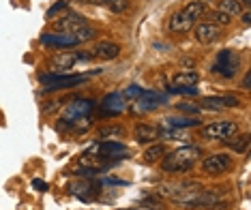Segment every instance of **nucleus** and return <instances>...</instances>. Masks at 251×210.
Masks as SVG:
<instances>
[{"label":"nucleus","mask_w":251,"mask_h":210,"mask_svg":"<svg viewBox=\"0 0 251 210\" xmlns=\"http://www.w3.org/2000/svg\"><path fill=\"white\" fill-rule=\"evenodd\" d=\"M123 210H157V208H148V206H135V208H123Z\"/></svg>","instance_id":"nucleus-36"},{"label":"nucleus","mask_w":251,"mask_h":210,"mask_svg":"<svg viewBox=\"0 0 251 210\" xmlns=\"http://www.w3.org/2000/svg\"><path fill=\"white\" fill-rule=\"evenodd\" d=\"M165 152H168V148H165L163 144H151L144 150V161L146 163H157V161H161V159L165 157Z\"/></svg>","instance_id":"nucleus-24"},{"label":"nucleus","mask_w":251,"mask_h":210,"mask_svg":"<svg viewBox=\"0 0 251 210\" xmlns=\"http://www.w3.org/2000/svg\"><path fill=\"white\" fill-rule=\"evenodd\" d=\"M217 7H219L217 11H221V13L230 15V18L243 13V4L238 2V0H219V2H217Z\"/></svg>","instance_id":"nucleus-25"},{"label":"nucleus","mask_w":251,"mask_h":210,"mask_svg":"<svg viewBox=\"0 0 251 210\" xmlns=\"http://www.w3.org/2000/svg\"><path fill=\"white\" fill-rule=\"evenodd\" d=\"M105 7L112 11V13H123V11L129 9V0H107Z\"/></svg>","instance_id":"nucleus-28"},{"label":"nucleus","mask_w":251,"mask_h":210,"mask_svg":"<svg viewBox=\"0 0 251 210\" xmlns=\"http://www.w3.org/2000/svg\"><path fill=\"white\" fill-rule=\"evenodd\" d=\"M193 37H196L198 43L210 45L221 37V28L217 24H210V22H202V24H196V28H193Z\"/></svg>","instance_id":"nucleus-9"},{"label":"nucleus","mask_w":251,"mask_h":210,"mask_svg":"<svg viewBox=\"0 0 251 210\" xmlns=\"http://www.w3.org/2000/svg\"><path fill=\"white\" fill-rule=\"evenodd\" d=\"M125 135V127L123 124H105V127H99V131H97V138L101 141L105 140H121Z\"/></svg>","instance_id":"nucleus-19"},{"label":"nucleus","mask_w":251,"mask_h":210,"mask_svg":"<svg viewBox=\"0 0 251 210\" xmlns=\"http://www.w3.org/2000/svg\"><path fill=\"white\" fill-rule=\"evenodd\" d=\"M165 103H168V93H157V90H144L138 99V105L142 107V112L155 110V107Z\"/></svg>","instance_id":"nucleus-12"},{"label":"nucleus","mask_w":251,"mask_h":210,"mask_svg":"<svg viewBox=\"0 0 251 210\" xmlns=\"http://www.w3.org/2000/svg\"><path fill=\"white\" fill-rule=\"evenodd\" d=\"M95 107V101L90 99H79V101H73L65 107V120H77V118H86Z\"/></svg>","instance_id":"nucleus-11"},{"label":"nucleus","mask_w":251,"mask_h":210,"mask_svg":"<svg viewBox=\"0 0 251 210\" xmlns=\"http://www.w3.org/2000/svg\"><path fill=\"white\" fill-rule=\"evenodd\" d=\"M75 58H77V62H88V60H93L95 56L90 52H75Z\"/></svg>","instance_id":"nucleus-34"},{"label":"nucleus","mask_w":251,"mask_h":210,"mask_svg":"<svg viewBox=\"0 0 251 210\" xmlns=\"http://www.w3.org/2000/svg\"><path fill=\"white\" fill-rule=\"evenodd\" d=\"M93 56H97L101 60H114L121 56V45L112 43V41H99L93 49Z\"/></svg>","instance_id":"nucleus-14"},{"label":"nucleus","mask_w":251,"mask_h":210,"mask_svg":"<svg viewBox=\"0 0 251 210\" xmlns=\"http://www.w3.org/2000/svg\"><path fill=\"white\" fill-rule=\"evenodd\" d=\"M144 93L138 84H131V86H127V90L125 93H121L123 94V99H140V94Z\"/></svg>","instance_id":"nucleus-31"},{"label":"nucleus","mask_w":251,"mask_h":210,"mask_svg":"<svg viewBox=\"0 0 251 210\" xmlns=\"http://www.w3.org/2000/svg\"><path fill=\"white\" fill-rule=\"evenodd\" d=\"M243 22H245V24H249V22H251V15H249V13H243Z\"/></svg>","instance_id":"nucleus-37"},{"label":"nucleus","mask_w":251,"mask_h":210,"mask_svg":"<svg viewBox=\"0 0 251 210\" xmlns=\"http://www.w3.org/2000/svg\"><path fill=\"white\" fill-rule=\"evenodd\" d=\"M182 13H185L187 18L193 22V24H196V22L202 18L204 13H206V7H204V4H200L198 0H191V2H187L185 7H182Z\"/></svg>","instance_id":"nucleus-23"},{"label":"nucleus","mask_w":251,"mask_h":210,"mask_svg":"<svg viewBox=\"0 0 251 210\" xmlns=\"http://www.w3.org/2000/svg\"><path fill=\"white\" fill-rule=\"evenodd\" d=\"M90 155H99L105 159H116V155H127V146L121 144L118 140H105V141H97L95 146L88 148Z\"/></svg>","instance_id":"nucleus-6"},{"label":"nucleus","mask_w":251,"mask_h":210,"mask_svg":"<svg viewBox=\"0 0 251 210\" xmlns=\"http://www.w3.org/2000/svg\"><path fill=\"white\" fill-rule=\"evenodd\" d=\"M41 43L48 45V47L69 49V47H75L79 41L73 35H65V32H45V35L41 37Z\"/></svg>","instance_id":"nucleus-10"},{"label":"nucleus","mask_w":251,"mask_h":210,"mask_svg":"<svg viewBox=\"0 0 251 210\" xmlns=\"http://www.w3.org/2000/svg\"><path fill=\"white\" fill-rule=\"evenodd\" d=\"M84 75H62V73H41L39 82L45 86V90H65V88H73L77 84L84 82Z\"/></svg>","instance_id":"nucleus-4"},{"label":"nucleus","mask_w":251,"mask_h":210,"mask_svg":"<svg viewBox=\"0 0 251 210\" xmlns=\"http://www.w3.org/2000/svg\"><path fill=\"white\" fill-rule=\"evenodd\" d=\"M99 110L103 112L105 116H114V114H121V112L125 110V99L121 93H110L105 94L103 99H101L99 103Z\"/></svg>","instance_id":"nucleus-13"},{"label":"nucleus","mask_w":251,"mask_h":210,"mask_svg":"<svg viewBox=\"0 0 251 210\" xmlns=\"http://www.w3.org/2000/svg\"><path fill=\"white\" fill-rule=\"evenodd\" d=\"M75 62H77L75 52H73V54H56L52 58V67L56 69V73H58V71H69Z\"/></svg>","instance_id":"nucleus-20"},{"label":"nucleus","mask_w":251,"mask_h":210,"mask_svg":"<svg viewBox=\"0 0 251 210\" xmlns=\"http://www.w3.org/2000/svg\"><path fill=\"white\" fill-rule=\"evenodd\" d=\"M200 4H204V7H206V4H210V2H217V0H198Z\"/></svg>","instance_id":"nucleus-38"},{"label":"nucleus","mask_w":251,"mask_h":210,"mask_svg":"<svg viewBox=\"0 0 251 210\" xmlns=\"http://www.w3.org/2000/svg\"><path fill=\"white\" fill-rule=\"evenodd\" d=\"M170 93H172V94H198V90L193 86H174V84H172V86L168 88V94Z\"/></svg>","instance_id":"nucleus-32"},{"label":"nucleus","mask_w":251,"mask_h":210,"mask_svg":"<svg viewBox=\"0 0 251 210\" xmlns=\"http://www.w3.org/2000/svg\"><path fill=\"white\" fill-rule=\"evenodd\" d=\"M202 157L204 155L200 146H180V148H176L172 152H165V157L161 159V169L168 174L189 172Z\"/></svg>","instance_id":"nucleus-1"},{"label":"nucleus","mask_w":251,"mask_h":210,"mask_svg":"<svg viewBox=\"0 0 251 210\" xmlns=\"http://www.w3.org/2000/svg\"><path fill=\"white\" fill-rule=\"evenodd\" d=\"M238 133V124L234 120H215V122H208L206 127H202V131H200V135H202L204 140H227L232 138V135Z\"/></svg>","instance_id":"nucleus-3"},{"label":"nucleus","mask_w":251,"mask_h":210,"mask_svg":"<svg viewBox=\"0 0 251 210\" xmlns=\"http://www.w3.org/2000/svg\"><path fill=\"white\" fill-rule=\"evenodd\" d=\"M73 37H75L79 43H82V41H90V39H95V37H97V30H95V28L90 26V24H86V26L77 28V30L73 32Z\"/></svg>","instance_id":"nucleus-26"},{"label":"nucleus","mask_w":251,"mask_h":210,"mask_svg":"<svg viewBox=\"0 0 251 210\" xmlns=\"http://www.w3.org/2000/svg\"><path fill=\"white\" fill-rule=\"evenodd\" d=\"M60 11H67V0H58L56 4H52V7L48 9V13H45V18L52 20V18H56V15L60 13Z\"/></svg>","instance_id":"nucleus-30"},{"label":"nucleus","mask_w":251,"mask_h":210,"mask_svg":"<svg viewBox=\"0 0 251 210\" xmlns=\"http://www.w3.org/2000/svg\"><path fill=\"white\" fill-rule=\"evenodd\" d=\"M32 187H35L37 191H41V193L50 191V185L45 183V180H41V178H32Z\"/></svg>","instance_id":"nucleus-33"},{"label":"nucleus","mask_w":251,"mask_h":210,"mask_svg":"<svg viewBox=\"0 0 251 210\" xmlns=\"http://www.w3.org/2000/svg\"><path fill=\"white\" fill-rule=\"evenodd\" d=\"M249 84H251V73L247 71V73H245V77H243V84H241L243 90H249Z\"/></svg>","instance_id":"nucleus-35"},{"label":"nucleus","mask_w":251,"mask_h":210,"mask_svg":"<svg viewBox=\"0 0 251 210\" xmlns=\"http://www.w3.org/2000/svg\"><path fill=\"white\" fill-rule=\"evenodd\" d=\"M69 189H71L73 195H77V197H82L84 202H88V200H90L88 191H99V189H101V185L97 183V180L86 178V180H79V183H73Z\"/></svg>","instance_id":"nucleus-16"},{"label":"nucleus","mask_w":251,"mask_h":210,"mask_svg":"<svg viewBox=\"0 0 251 210\" xmlns=\"http://www.w3.org/2000/svg\"><path fill=\"white\" fill-rule=\"evenodd\" d=\"M86 24H88V22L84 20L82 15L73 13V11H67V13H62L60 18L54 22V30L56 32H65V35H73L77 28H82Z\"/></svg>","instance_id":"nucleus-7"},{"label":"nucleus","mask_w":251,"mask_h":210,"mask_svg":"<svg viewBox=\"0 0 251 210\" xmlns=\"http://www.w3.org/2000/svg\"><path fill=\"white\" fill-rule=\"evenodd\" d=\"M224 144L227 146V148L230 150H234V152H238V155H241V152H245L249 148V135H238L236 133V138H227V140H224Z\"/></svg>","instance_id":"nucleus-22"},{"label":"nucleus","mask_w":251,"mask_h":210,"mask_svg":"<svg viewBox=\"0 0 251 210\" xmlns=\"http://www.w3.org/2000/svg\"><path fill=\"white\" fill-rule=\"evenodd\" d=\"M159 131H161V129H159L157 124L140 122L133 133H135V140H138L140 144H148V141H152V140H159Z\"/></svg>","instance_id":"nucleus-15"},{"label":"nucleus","mask_w":251,"mask_h":210,"mask_svg":"<svg viewBox=\"0 0 251 210\" xmlns=\"http://www.w3.org/2000/svg\"><path fill=\"white\" fill-rule=\"evenodd\" d=\"M238 67H241V56L234 54L232 49H221V52L217 54V58H215L213 73H219L221 77L232 79V77H236Z\"/></svg>","instance_id":"nucleus-2"},{"label":"nucleus","mask_w":251,"mask_h":210,"mask_svg":"<svg viewBox=\"0 0 251 210\" xmlns=\"http://www.w3.org/2000/svg\"><path fill=\"white\" fill-rule=\"evenodd\" d=\"M191 26H193V22L182 13V9H178L176 13H172V18H170V22H168V28L172 32H187Z\"/></svg>","instance_id":"nucleus-17"},{"label":"nucleus","mask_w":251,"mask_h":210,"mask_svg":"<svg viewBox=\"0 0 251 210\" xmlns=\"http://www.w3.org/2000/svg\"><path fill=\"white\" fill-rule=\"evenodd\" d=\"M77 2H84V4H95V0H77Z\"/></svg>","instance_id":"nucleus-39"},{"label":"nucleus","mask_w":251,"mask_h":210,"mask_svg":"<svg viewBox=\"0 0 251 210\" xmlns=\"http://www.w3.org/2000/svg\"><path fill=\"white\" fill-rule=\"evenodd\" d=\"M176 110H178L180 112V114H191V116H198L200 114V112H202V107H200V105H196V103H178V105H176Z\"/></svg>","instance_id":"nucleus-29"},{"label":"nucleus","mask_w":251,"mask_h":210,"mask_svg":"<svg viewBox=\"0 0 251 210\" xmlns=\"http://www.w3.org/2000/svg\"><path fill=\"white\" fill-rule=\"evenodd\" d=\"M238 2L245 4V7H249V4H251V0H238Z\"/></svg>","instance_id":"nucleus-40"},{"label":"nucleus","mask_w":251,"mask_h":210,"mask_svg":"<svg viewBox=\"0 0 251 210\" xmlns=\"http://www.w3.org/2000/svg\"><path fill=\"white\" fill-rule=\"evenodd\" d=\"M202 110H227V107H241V99L234 94H217V96H204L200 101Z\"/></svg>","instance_id":"nucleus-8"},{"label":"nucleus","mask_w":251,"mask_h":210,"mask_svg":"<svg viewBox=\"0 0 251 210\" xmlns=\"http://www.w3.org/2000/svg\"><path fill=\"white\" fill-rule=\"evenodd\" d=\"M206 18L210 20V24H221V26H227L230 24V15H226V13H221V11H213V13H204Z\"/></svg>","instance_id":"nucleus-27"},{"label":"nucleus","mask_w":251,"mask_h":210,"mask_svg":"<svg viewBox=\"0 0 251 210\" xmlns=\"http://www.w3.org/2000/svg\"><path fill=\"white\" fill-rule=\"evenodd\" d=\"M202 161V169L206 172L208 176H219V174H226L230 172L234 161L232 157H227L226 152H215V155H208L204 159H200Z\"/></svg>","instance_id":"nucleus-5"},{"label":"nucleus","mask_w":251,"mask_h":210,"mask_svg":"<svg viewBox=\"0 0 251 210\" xmlns=\"http://www.w3.org/2000/svg\"><path fill=\"white\" fill-rule=\"evenodd\" d=\"M165 127H172V129H189V127H198L200 118L198 116H168L165 118Z\"/></svg>","instance_id":"nucleus-18"},{"label":"nucleus","mask_w":251,"mask_h":210,"mask_svg":"<svg viewBox=\"0 0 251 210\" xmlns=\"http://www.w3.org/2000/svg\"><path fill=\"white\" fill-rule=\"evenodd\" d=\"M198 79H200L198 71H178L172 77V84L174 86H196Z\"/></svg>","instance_id":"nucleus-21"}]
</instances>
